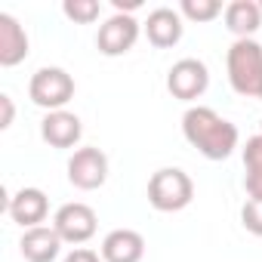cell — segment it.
<instances>
[{"label":"cell","instance_id":"6da1fadb","mask_svg":"<svg viewBox=\"0 0 262 262\" xmlns=\"http://www.w3.org/2000/svg\"><path fill=\"white\" fill-rule=\"evenodd\" d=\"M182 136L207 161H225L237 148V126L207 105H191L182 114Z\"/></svg>","mask_w":262,"mask_h":262},{"label":"cell","instance_id":"7a4b0ae2","mask_svg":"<svg viewBox=\"0 0 262 262\" xmlns=\"http://www.w3.org/2000/svg\"><path fill=\"white\" fill-rule=\"evenodd\" d=\"M225 68H228V83L237 96H247V99L262 96V47L253 37L231 43L225 56Z\"/></svg>","mask_w":262,"mask_h":262},{"label":"cell","instance_id":"3957f363","mask_svg":"<svg viewBox=\"0 0 262 262\" xmlns=\"http://www.w3.org/2000/svg\"><path fill=\"white\" fill-rule=\"evenodd\" d=\"M194 198V182L185 170L179 167H164L151 173L148 179V204L158 213H179L191 204Z\"/></svg>","mask_w":262,"mask_h":262},{"label":"cell","instance_id":"277c9868","mask_svg":"<svg viewBox=\"0 0 262 262\" xmlns=\"http://www.w3.org/2000/svg\"><path fill=\"white\" fill-rule=\"evenodd\" d=\"M28 96L47 111H62L74 99V77L65 68H37L28 80Z\"/></svg>","mask_w":262,"mask_h":262},{"label":"cell","instance_id":"5b68a950","mask_svg":"<svg viewBox=\"0 0 262 262\" xmlns=\"http://www.w3.org/2000/svg\"><path fill=\"white\" fill-rule=\"evenodd\" d=\"M53 228L59 231V237H62L65 244L80 247V244H86V241L96 234L99 219H96V210H93L90 204L74 201V204H62V207L56 210V216H53Z\"/></svg>","mask_w":262,"mask_h":262},{"label":"cell","instance_id":"8992f818","mask_svg":"<svg viewBox=\"0 0 262 262\" xmlns=\"http://www.w3.org/2000/svg\"><path fill=\"white\" fill-rule=\"evenodd\" d=\"M142 25L136 22V16H126V13H114L111 19H105L99 25L96 34V47L102 56H123L136 47Z\"/></svg>","mask_w":262,"mask_h":262},{"label":"cell","instance_id":"52a82bcc","mask_svg":"<svg viewBox=\"0 0 262 262\" xmlns=\"http://www.w3.org/2000/svg\"><path fill=\"white\" fill-rule=\"evenodd\" d=\"M210 86V71L201 59H179L170 71H167V90L173 93V99L182 102H194L207 93Z\"/></svg>","mask_w":262,"mask_h":262},{"label":"cell","instance_id":"ba28073f","mask_svg":"<svg viewBox=\"0 0 262 262\" xmlns=\"http://www.w3.org/2000/svg\"><path fill=\"white\" fill-rule=\"evenodd\" d=\"M108 179V158L102 148H77L68 161V182L80 191H96Z\"/></svg>","mask_w":262,"mask_h":262},{"label":"cell","instance_id":"9c48e42d","mask_svg":"<svg viewBox=\"0 0 262 262\" xmlns=\"http://www.w3.org/2000/svg\"><path fill=\"white\" fill-rule=\"evenodd\" d=\"M142 28H145L148 43L158 47V50H170V47H176V43L182 40V31H185V25H182V13L173 10V7H158V10H151Z\"/></svg>","mask_w":262,"mask_h":262},{"label":"cell","instance_id":"30bf717a","mask_svg":"<svg viewBox=\"0 0 262 262\" xmlns=\"http://www.w3.org/2000/svg\"><path fill=\"white\" fill-rule=\"evenodd\" d=\"M40 136L47 145L53 148H71L80 142L83 136V126H80V117L71 114V111H47V117L40 120Z\"/></svg>","mask_w":262,"mask_h":262},{"label":"cell","instance_id":"8fae6325","mask_svg":"<svg viewBox=\"0 0 262 262\" xmlns=\"http://www.w3.org/2000/svg\"><path fill=\"white\" fill-rule=\"evenodd\" d=\"M105 262H142L145 256V237L136 228H114L105 234L99 247Z\"/></svg>","mask_w":262,"mask_h":262},{"label":"cell","instance_id":"7c38bea8","mask_svg":"<svg viewBox=\"0 0 262 262\" xmlns=\"http://www.w3.org/2000/svg\"><path fill=\"white\" fill-rule=\"evenodd\" d=\"M7 213L22 228H37L50 213V201H47V194L40 188H19L7 204Z\"/></svg>","mask_w":262,"mask_h":262},{"label":"cell","instance_id":"4fadbf2b","mask_svg":"<svg viewBox=\"0 0 262 262\" xmlns=\"http://www.w3.org/2000/svg\"><path fill=\"white\" fill-rule=\"evenodd\" d=\"M62 237L53 225H37V228H25L22 241H19V250L28 262H53L62 250Z\"/></svg>","mask_w":262,"mask_h":262},{"label":"cell","instance_id":"5bb4252c","mask_svg":"<svg viewBox=\"0 0 262 262\" xmlns=\"http://www.w3.org/2000/svg\"><path fill=\"white\" fill-rule=\"evenodd\" d=\"M28 59V34L16 16L0 13V65L13 68Z\"/></svg>","mask_w":262,"mask_h":262},{"label":"cell","instance_id":"9a60e30c","mask_svg":"<svg viewBox=\"0 0 262 262\" xmlns=\"http://www.w3.org/2000/svg\"><path fill=\"white\" fill-rule=\"evenodd\" d=\"M222 16H225V28L231 34H237V40L250 37L262 25V10H259L256 0H231Z\"/></svg>","mask_w":262,"mask_h":262},{"label":"cell","instance_id":"2e32d148","mask_svg":"<svg viewBox=\"0 0 262 262\" xmlns=\"http://www.w3.org/2000/svg\"><path fill=\"white\" fill-rule=\"evenodd\" d=\"M244 167H247L244 188H247L250 201H262V133L247 139V145H244Z\"/></svg>","mask_w":262,"mask_h":262},{"label":"cell","instance_id":"e0dca14e","mask_svg":"<svg viewBox=\"0 0 262 262\" xmlns=\"http://www.w3.org/2000/svg\"><path fill=\"white\" fill-rule=\"evenodd\" d=\"M179 13H182V19H188V22H213L216 16L225 13V7L219 4V0H182V4H179Z\"/></svg>","mask_w":262,"mask_h":262},{"label":"cell","instance_id":"ac0fdd59","mask_svg":"<svg viewBox=\"0 0 262 262\" xmlns=\"http://www.w3.org/2000/svg\"><path fill=\"white\" fill-rule=\"evenodd\" d=\"M99 0H65L62 4V13L71 19V22H77V25H90V22H96L99 19Z\"/></svg>","mask_w":262,"mask_h":262},{"label":"cell","instance_id":"d6986e66","mask_svg":"<svg viewBox=\"0 0 262 262\" xmlns=\"http://www.w3.org/2000/svg\"><path fill=\"white\" fill-rule=\"evenodd\" d=\"M241 225H244L250 234L262 237V201H250V198H247V204L241 207Z\"/></svg>","mask_w":262,"mask_h":262},{"label":"cell","instance_id":"ffe728a7","mask_svg":"<svg viewBox=\"0 0 262 262\" xmlns=\"http://www.w3.org/2000/svg\"><path fill=\"white\" fill-rule=\"evenodd\" d=\"M0 111H4V114H0V129H10L13 126V117H16V108H13V96L10 93L0 96Z\"/></svg>","mask_w":262,"mask_h":262},{"label":"cell","instance_id":"44dd1931","mask_svg":"<svg viewBox=\"0 0 262 262\" xmlns=\"http://www.w3.org/2000/svg\"><path fill=\"white\" fill-rule=\"evenodd\" d=\"M62 262H105L102 259V253H96V250H86V247H77V250H71Z\"/></svg>","mask_w":262,"mask_h":262},{"label":"cell","instance_id":"7402d4cb","mask_svg":"<svg viewBox=\"0 0 262 262\" xmlns=\"http://www.w3.org/2000/svg\"><path fill=\"white\" fill-rule=\"evenodd\" d=\"M111 7H114V13H126V16H133V13L142 7V0H111Z\"/></svg>","mask_w":262,"mask_h":262},{"label":"cell","instance_id":"603a6c76","mask_svg":"<svg viewBox=\"0 0 262 262\" xmlns=\"http://www.w3.org/2000/svg\"><path fill=\"white\" fill-rule=\"evenodd\" d=\"M259 133H262V120H259Z\"/></svg>","mask_w":262,"mask_h":262},{"label":"cell","instance_id":"cb8c5ba5","mask_svg":"<svg viewBox=\"0 0 262 262\" xmlns=\"http://www.w3.org/2000/svg\"><path fill=\"white\" fill-rule=\"evenodd\" d=\"M259 10H262V4H259Z\"/></svg>","mask_w":262,"mask_h":262},{"label":"cell","instance_id":"d4e9b609","mask_svg":"<svg viewBox=\"0 0 262 262\" xmlns=\"http://www.w3.org/2000/svg\"><path fill=\"white\" fill-rule=\"evenodd\" d=\"M259 99H262V96H259Z\"/></svg>","mask_w":262,"mask_h":262}]
</instances>
